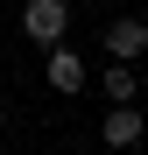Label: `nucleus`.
<instances>
[{
  "label": "nucleus",
  "instance_id": "obj_1",
  "mask_svg": "<svg viewBox=\"0 0 148 155\" xmlns=\"http://www.w3.org/2000/svg\"><path fill=\"white\" fill-rule=\"evenodd\" d=\"M21 28H28V42H64V28H71V0H28L21 7Z\"/></svg>",
  "mask_w": 148,
  "mask_h": 155
},
{
  "label": "nucleus",
  "instance_id": "obj_2",
  "mask_svg": "<svg viewBox=\"0 0 148 155\" xmlns=\"http://www.w3.org/2000/svg\"><path fill=\"white\" fill-rule=\"evenodd\" d=\"M148 134V120H141V106L134 99H106V120H99V141L106 148H134Z\"/></svg>",
  "mask_w": 148,
  "mask_h": 155
},
{
  "label": "nucleus",
  "instance_id": "obj_3",
  "mask_svg": "<svg viewBox=\"0 0 148 155\" xmlns=\"http://www.w3.org/2000/svg\"><path fill=\"white\" fill-rule=\"evenodd\" d=\"M42 78H49V92H85V57H78V49H64V42H49Z\"/></svg>",
  "mask_w": 148,
  "mask_h": 155
},
{
  "label": "nucleus",
  "instance_id": "obj_4",
  "mask_svg": "<svg viewBox=\"0 0 148 155\" xmlns=\"http://www.w3.org/2000/svg\"><path fill=\"white\" fill-rule=\"evenodd\" d=\"M148 49V21H134V14H120V21H106V57H141Z\"/></svg>",
  "mask_w": 148,
  "mask_h": 155
},
{
  "label": "nucleus",
  "instance_id": "obj_5",
  "mask_svg": "<svg viewBox=\"0 0 148 155\" xmlns=\"http://www.w3.org/2000/svg\"><path fill=\"white\" fill-rule=\"evenodd\" d=\"M106 99H141V78L127 57H106Z\"/></svg>",
  "mask_w": 148,
  "mask_h": 155
},
{
  "label": "nucleus",
  "instance_id": "obj_6",
  "mask_svg": "<svg viewBox=\"0 0 148 155\" xmlns=\"http://www.w3.org/2000/svg\"><path fill=\"white\" fill-rule=\"evenodd\" d=\"M0 134H7V113H0Z\"/></svg>",
  "mask_w": 148,
  "mask_h": 155
}]
</instances>
